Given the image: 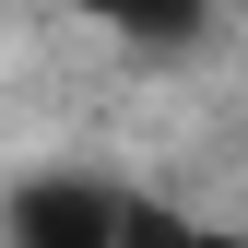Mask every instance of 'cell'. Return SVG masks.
Listing matches in <instances>:
<instances>
[{"instance_id":"cell-3","label":"cell","mask_w":248,"mask_h":248,"mask_svg":"<svg viewBox=\"0 0 248 248\" xmlns=\"http://www.w3.org/2000/svg\"><path fill=\"white\" fill-rule=\"evenodd\" d=\"M83 24H107V36H189L213 0H71Z\"/></svg>"},{"instance_id":"cell-1","label":"cell","mask_w":248,"mask_h":248,"mask_svg":"<svg viewBox=\"0 0 248 248\" xmlns=\"http://www.w3.org/2000/svg\"><path fill=\"white\" fill-rule=\"evenodd\" d=\"M118 177L95 166H24L12 189H0V236L12 248H118Z\"/></svg>"},{"instance_id":"cell-2","label":"cell","mask_w":248,"mask_h":248,"mask_svg":"<svg viewBox=\"0 0 248 248\" xmlns=\"http://www.w3.org/2000/svg\"><path fill=\"white\" fill-rule=\"evenodd\" d=\"M118 248H248V236H225V225H201V213H177V201H118Z\"/></svg>"}]
</instances>
